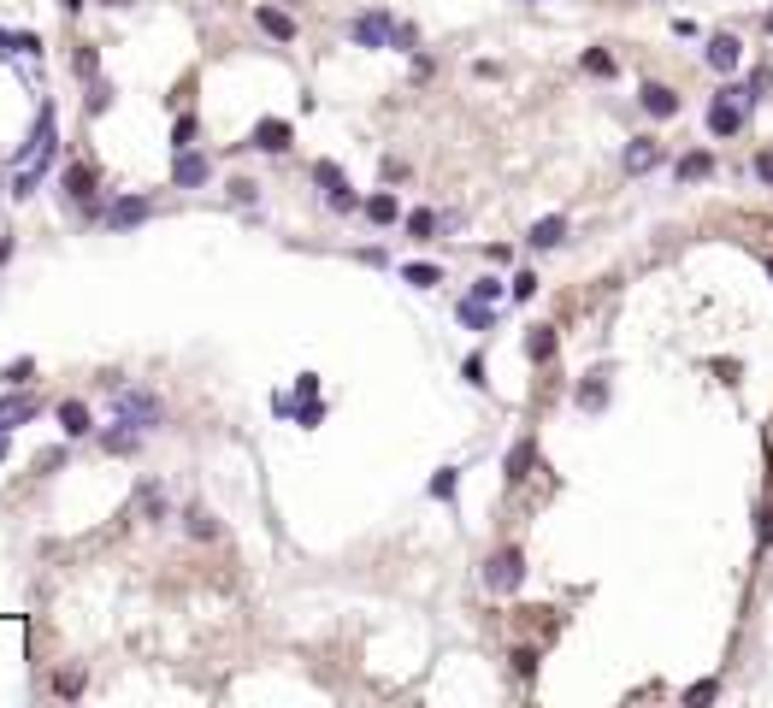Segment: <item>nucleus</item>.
I'll list each match as a JSON object with an SVG mask.
<instances>
[{
    "instance_id": "nucleus-5",
    "label": "nucleus",
    "mask_w": 773,
    "mask_h": 708,
    "mask_svg": "<svg viewBox=\"0 0 773 708\" xmlns=\"http://www.w3.org/2000/svg\"><path fill=\"white\" fill-rule=\"evenodd\" d=\"M314 183L331 195V207H336V213H355V207H360V201H355V190H348V178H343V166H331V159H319V166H314Z\"/></svg>"
},
{
    "instance_id": "nucleus-29",
    "label": "nucleus",
    "mask_w": 773,
    "mask_h": 708,
    "mask_svg": "<svg viewBox=\"0 0 773 708\" xmlns=\"http://www.w3.org/2000/svg\"><path fill=\"white\" fill-rule=\"evenodd\" d=\"M455 484H460V472H455V467H443L438 478H431V496H438V502H455Z\"/></svg>"
},
{
    "instance_id": "nucleus-25",
    "label": "nucleus",
    "mask_w": 773,
    "mask_h": 708,
    "mask_svg": "<svg viewBox=\"0 0 773 708\" xmlns=\"http://www.w3.org/2000/svg\"><path fill=\"white\" fill-rule=\"evenodd\" d=\"M608 372H591V384H579V407H603L608 402Z\"/></svg>"
},
{
    "instance_id": "nucleus-48",
    "label": "nucleus",
    "mask_w": 773,
    "mask_h": 708,
    "mask_svg": "<svg viewBox=\"0 0 773 708\" xmlns=\"http://www.w3.org/2000/svg\"><path fill=\"white\" fill-rule=\"evenodd\" d=\"M768 278H773V254H768Z\"/></svg>"
},
{
    "instance_id": "nucleus-14",
    "label": "nucleus",
    "mask_w": 773,
    "mask_h": 708,
    "mask_svg": "<svg viewBox=\"0 0 773 708\" xmlns=\"http://www.w3.org/2000/svg\"><path fill=\"white\" fill-rule=\"evenodd\" d=\"M526 242H531V248H538V254H543V248H561V242H567V219H561V213H550V219H538V225H531V231H526Z\"/></svg>"
},
{
    "instance_id": "nucleus-35",
    "label": "nucleus",
    "mask_w": 773,
    "mask_h": 708,
    "mask_svg": "<svg viewBox=\"0 0 773 708\" xmlns=\"http://www.w3.org/2000/svg\"><path fill=\"white\" fill-rule=\"evenodd\" d=\"M414 42H419V30H414V24H396V42H390L396 54H414Z\"/></svg>"
},
{
    "instance_id": "nucleus-18",
    "label": "nucleus",
    "mask_w": 773,
    "mask_h": 708,
    "mask_svg": "<svg viewBox=\"0 0 773 708\" xmlns=\"http://www.w3.org/2000/svg\"><path fill=\"white\" fill-rule=\"evenodd\" d=\"M655 159H662V148H655V136H638V142L626 148V171H632V178H638V171H650Z\"/></svg>"
},
{
    "instance_id": "nucleus-23",
    "label": "nucleus",
    "mask_w": 773,
    "mask_h": 708,
    "mask_svg": "<svg viewBox=\"0 0 773 708\" xmlns=\"http://www.w3.org/2000/svg\"><path fill=\"white\" fill-rule=\"evenodd\" d=\"M183 526H190V538H201V543L219 538V519L207 514V508H190V514H183Z\"/></svg>"
},
{
    "instance_id": "nucleus-37",
    "label": "nucleus",
    "mask_w": 773,
    "mask_h": 708,
    "mask_svg": "<svg viewBox=\"0 0 773 708\" xmlns=\"http://www.w3.org/2000/svg\"><path fill=\"white\" fill-rule=\"evenodd\" d=\"M756 178H762L768 190H773V148H768V154H756Z\"/></svg>"
},
{
    "instance_id": "nucleus-43",
    "label": "nucleus",
    "mask_w": 773,
    "mask_h": 708,
    "mask_svg": "<svg viewBox=\"0 0 773 708\" xmlns=\"http://www.w3.org/2000/svg\"><path fill=\"white\" fill-rule=\"evenodd\" d=\"M6 260H12V242H0V266H6Z\"/></svg>"
},
{
    "instance_id": "nucleus-36",
    "label": "nucleus",
    "mask_w": 773,
    "mask_h": 708,
    "mask_svg": "<svg viewBox=\"0 0 773 708\" xmlns=\"http://www.w3.org/2000/svg\"><path fill=\"white\" fill-rule=\"evenodd\" d=\"M30 372H36V360H12V366L0 372V378H6V384H24V378H30Z\"/></svg>"
},
{
    "instance_id": "nucleus-21",
    "label": "nucleus",
    "mask_w": 773,
    "mask_h": 708,
    "mask_svg": "<svg viewBox=\"0 0 773 708\" xmlns=\"http://www.w3.org/2000/svg\"><path fill=\"white\" fill-rule=\"evenodd\" d=\"M460 325H467V331H490V325H496L490 302H479V295H467V302H460Z\"/></svg>"
},
{
    "instance_id": "nucleus-1",
    "label": "nucleus",
    "mask_w": 773,
    "mask_h": 708,
    "mask_svg": "<svg viewBox=\"0 0 773 708\" xmlns=\"http://www.w3.org/2000/svg\"><path fill=\"white\" fill-rule=\"evenodd\" d=\"M526 585V549H496L490 561H484V590H496V596H508V590H520Z\"/></svg>"
},
{
    "instance_id": "nucleus-31",
    "label": "nucleus",
    "mask_w": 773,
    "mask_h": 708,
    "mask_svg": "<svg viewBox=\"0 0 773 708\" xmlns=\"http://www.w3.org/2000/svg\"><path fill=\"white\" fill-rule=\"evenodd\" d=\"M171 148H195V113H183L171 124Z\"/></svg>"
},
{
    "instance_id": "nucleus-38",
    "label": "nucleus",
    "mask_w": 773,
    "mask_h": 708,
    "mask_svg": "<svg viewBox=\"0 0 773 708\" xmlns=\"http://www.w3.org/2000/svg\"><path fill=\"white\" fill-rule=\"evenodd\" d=\"M83 691V673H59V697H77Z\"/></svg>"
},
{
    "instance_id": "nucleus-2",
    "label": "nucleus",
    "mask_w": 773,
    "mask_h": 708,
    "mask_svg": "<svg viewBox=\"0 0 773 708\" xmlns=\"http://www.w3.org/2000/svg\"><path fill=\"white\" fill-rule=\"evenodd\" d=\"M112 407H119V419H124V426H142V431H154V426H160V414H166L154 390H112Z\"/></svg>"
},
{
    "instance_id": "nucleus-22",
    "label": "nucleus",
    "mask_w": 773,
    "mask_h": 708,
    "mask_svg": "<svg viewBox=\"0 0 773 708\" xmlns=\"http://www.w3.org/2000/svg\"><path fill=\"white\" fill-rule=\"evenodd\" d=\"M673 171H679V183H696V178H708V171H715V154H708V148H696V154H685Z\"/></svg>"
},
{
    "instance_id": "nucleus-24",
    "label": "nucleus",
    "mask_w": 773,
    "mask_h": 708,
    "mask_svg": "<svg viewBox=\"0 0 773 708\" xmlns=\"http://www.w3.org/2000/svg\"><path fill=\"white\" fill-rule=\"evenodd\" d=\"M402 278L414 283V290H431V283H443V272H438V266H426V260H414V266H402Z\"/></svg>"
},
{
    "instance_id": "nucleus-11",
    "label": "nucleus",
    "mask_w": 773,
    "mask_h": 708,
    "mask_svg": "<svg viewBox=\"0 0 773 708\" xmlns=\"http://www.w3.org/2000/svg\"><path fill=\"white\" fill-rule=\"evenodd\" d=\"M59 431H66V437H89L95 431V414H89V402H77V395H71V402H59Z\"/></svg>"
},
{
    "instance_id": "nucleus-41",
    "label": "nucleus",
    "mask_w": 773,
    "mask_h": 708,
    "mask_svg": "<svg viewBox=\"0 0 773 708\" xmlns=\"http://www.w3.org/2000/svg\"><path fill=\"white\" fill-rule=\"evenodd\" d=\"M460 372H467V384H479V390H484V360H479V354H472V360H467V366H460Z\"/></svg>"
},
{
    "instance_id": "nucleus-8",
    "label": "nucleus",
    "mask_w": 773,
    "mask_h": 708,
    "mask_svg": "<svg viewBox=\"0 0 773 708\" xmlns=\"http://www.w3.org/2000/svg\"><path fill=\"white\" fill-rule=\"evenodd\" d=\"M708 71H720V77H732V71L744 66V42L738 36H708Z\"/></svg>"
},
{
    "instance_id": "nucleus-9",
    "label": "nucleus",
    "mask_w": 773,
    "mask_h": 708,
    "mask_svg": "<svg viewBox=\"0 0 773 708\" xmlns=\"http://www.w3.org/2000/svg\"><path fill=\"white\" fill-rule=\"evenodd\" d=\"M290 142H295V130H290L283 118H260L254 136H248V148H260V154H283Z\"/></svg>"
},
{
    "instance_id": "nucleus-27",
    "label": "nucleus",
    "mask_w": 773,
    "mask_h": 708,
    "mask_svg": "<svg viewBox=\"0 0 773 708\" xmlns=\"http://www.w3.org/2000/svg\"><path fill=\"white\" fill-rule=\"evenodd\" d=\"M71 71H77V77L89 83L95 71H101V47H77V59H71Z\"/></svg>"
},
{
    "instance_id": "nucleus-20",
    "label": "nucleus",
    "mask_w": 773,
    "mask_h": 708,
    "mask_svg": "<svg viewBox=\"0 0 773 708\" xmlns=\"http://www.w3.org/2000/svg\"><path fill=\"white\" fill-rule=\"evenodd\" d=\"M526 360H538V366H543V360H555V331L550 325H531L526 331Z\"/></svg>"
},
{
    "instance_id": "nucleus-32",
    "label": "nucleus",
    "mask_w": 773,
    "mask_h": 708,
    "mask_svg": "<svg viewBox=\"0 0 773 708\" xmlns=\"http://www.w3.org/2000/svg\"><path fill=\"white\" fill-rule=\"evenodd\" d=\"M514 673H520V679L538 673V650H531V643H520V650H514Z\"/></svg>"
},
{
    "instance_id": "nucleus-28",
    "label": "nucleus",
    "mask_w": 773,
    "mask_h": 708,
    "mask_svg": "<svg viewBox=\"0 0 773 708\" xmlns=\"http://www.w3.org/2000/svg\"><path fill=\"white\" fill-rule=\"evenodd\" d=\"M431 231H438V213H426V207H414V213H407V236H419V242H426Z\"/></svg>"
},
{
    "instance_id": "nucleus-16",
    "label": "nucleus",
    "mask_w": 773,
    "mask_h": 708,
    "mask_svg": "<svg viewBox=\"0 0 773 708\" xmlns=\"http://www.w3.org/2000/svg\"><path fill=\"white\" fill-rule=\"evenodd\" d=\"M531 461H538V443L520 437L514 449H508V484H526V478H531Z\"/></svg>"
},
{
    "instance_id": "nucleus-34",
    "label": "nucleus",
    "mask_w": 773,
    "mask_h": 708,
    "mask_svg": "<svg viewBox=\"0 0 773 708\" xmlns=\"http://www.w3.org/2000/svg\"><path fill=\"white\" fill-rule=\"evenodd\" d=\"M508 290H514V302H526V295H538V272H514V283H508Z\"/></svg>"
},
{
    "instance_id": "nucleus-46",
    "label": "nucleus",
    "mask_w": 773,
    "mask_h": 708,
    "mask_svg": "<svg viewBox=\"0 0 773 708\" xmlns=\"http://www.w3.org/2000/svg\"><path fill=\"white\" fill-rule=\"evenodd\" d=\"M762 30H768V36H773V12H768V18H762Z\"/></svg>"
},
{
    "instance_id": "nucleus-13",
    "label": "nucleus",
    "mask_w": 773,
    "mask_h": 708,
    "mask_svg": "<svg viewBox=\"0 0 773 708\" xmlns=\"http://www.w3.org/2000/svg\"><path fill=\"white\" fill-rule=\"evenodd\" d=\"M254 24L272 36V42H295V36H302V30H295V18H290V12H278V6H254Z\"/></svg>"
},
{
    "instance_id": "nucleus-10",
    "label": "nucleus",
    "mask_w": 773,
    "mask_h": 708,
    "mask_svg": "<svg viewBox=\"0 0 773 708\" xmlns=\"http://www.w3.org/2000/svg\"><path fill=\"white\" fill-rule=\"evenodd\" d=\"M638 107L650 118H679V89H667V83H644L638 89Z\"/></svg>"
},
{
    "instance_id": "nucleus-6",
    "label": "nucleus",
    "mask_w": 773,
    "mask_h": 708,
    "mask_svg": "<svg viewBox=\"0 0 773 708\" xmlns=\"http://www.w3.org/2000/svg\"><path fill=\"white\" fill-rule=\"evenodd\" d=\"M207 178H213V159L195 154V148H178V159H171V183H178V190H201Z\"/></svg>"
},
{
    "instance_id": "nucleus-33",
    "label": "nucleus",
    "mask_w": 773,
    "mask_h": 708,
    "mask_svg": "<svg viewBox=\"0 0 773 708\" xmlns=\"http://www.w3.org/2000/svg\"><path fill=\"white\" fill-rule=\"evenodd\" d=\"M472 295H479V302H490V307H496V302H502L508 290H502V278H479V283H472Z\"/></svg>"
},
{
    "instance_id": "nucleus-47",
    "label": "nucleus",
    "mask_w": 773,
    "mask_h": 708,
    "mask_svg": "<svg viewBox=\"0 0 773 708\" xmlns=\"http://www.w3.org/2000/svg\"><path fill=\"white\" fill-rule=\"evenodd\" d=\"M107 6H130V0H107Z\"/></svg>"
},
{
    "instance_id": "nucleus-3",
    "label": "nucleus",
    "mask_w": 773,
    "mask_h": 708,
    "mask_svg": "<svg viewBox=\"0 0 773 708\" xmlns=\"http://www.w3.org/2000/svg\"><path fill=\"white\" fill-rule=\"evenodd\" d=\"M744 107H750V89H720V101L708 107V136H715V142H727V136H738V124H744Z\"/></svg>"
},
{
    "instance_id": "nucleus-40",
    "label": "nucleus",
    "mask_w": 773,
    "mask_h": 708,
    "mask_svg": "<svg viewBox=\"0 0 773 708\" xmlns=\"http://www.w3.org/2000/svg\"><path fill=\"white\" fill-rule=\"evenodd\" d=\"M715 691H720L715 679H703V685H691V703H715Z\"/></svg>"
},
{
    "instance_id": "nucleus-19",
    "label": "nucleus",
    "mask_w": 773,
    "mask_h": 708,
    "mask_svg": "<svg viewBox=\"0 0 773 708\" xmlns=\"http://www.w3.org/2000/svg\"><path fill=\"white\" fill-rule=\"evenodd\" d=\"M360 207H366V219H372V225H396V219H402V207H396V195H390V190L366 195Z\"/></svg>"
},
{
    "instance_id": "nucleus-39",
    "label": "nucleus",
    "mask_w": 773,
    "mask_h": 708,
    "mask_svg": "<svg viewBox=\"0 0 773 708\" xmlns=\"http://www.w3.org/2000/svg\"><path fill=\"white\" fill-rule=\"evenodd\" d=\"M295 395H319V372H302V378H295Z\"/></svg>"
},
{
    "instance_id": "nucleus-7",
    "label": "nucleus",
    "mask_w": 773,
    "mask_h": 708,
    "mask_svg": "<svg viewBox=\"0 0 773 708\" xmlns=\"http://www.w3.org/2000/svg\"><path fill=\"white\" fill-rule=\"evenodd\" d=\"M148 213H154V201H148V195H124V201H112L107 213H101V225H107V231H136Z\"/></svg>"
},
{
    "instance_id": "nucleus-17",
    "label": "nucleus",
    "mask_w": 773,
    "mask_h": 708,
    "mask_svg": "<svg viewBox=\"0 0 773 708\" xmlns=\"http://www.w3.org/2000/svg\"><path fill=\"white\" fill-rule=\"evenodd\" d=\"M66 195H71L77 207L95 201V166H83V159H77V166H66Z\"/></svg>"
},
{
    "instance_id": "nucleus-45",
    "label": "nucleus",
    "mask_w": 773,
    "mask_h": 708,
    "mask_svg": "<svg viewBox=\"0 0 773 708\" xmlns=\"http://www.w3.org/2000/svg\"><path fill=\"white\" fill-rule=\"evenodd\" d=\"M6 449H12V443H6V431H0V461H6Z\"/></svg>"
},
{
    "instance_id": "nucleus-30",
    "label": "nucleus",
    "mask_w": 773,
    "mask_h": 708,
    "mask_svg": "<svg viewBox=\"0 0 773 708\" xmlns=\"http://www.w3.org/2000/svg\"><path fill=\"white\" fill-rule=\"evenodd\" d=\"M584 71H591V77H614V54L591 47V54H584Z\"/></svg>"
},
{
    "instance_id": "nucleus-12",
    "label": "nucleus",
    "mask_w": 773,
    "mask_h": 708,
    "mask_svg": "<svg viewBox=\"0 0 773 708\" xmlns=\"http://www.w3.org/2000/svg\"><path fill=\"white\" fill-rule=\"evenodd\" d=\"M36 414H42V402H36V395H24V390H12L6 402H0V431L24 426V419H36Z\"/></svg>"
},
{
    "instance_id": "nucleus-44",
    "label": "nucleus",
    "mask_w": 773,
    "mask_h": 708,
    "mask_svg": "<svg viewBox=\"0 0 773 708\" xmlns=\"http://www.w3.org/2000/svg\"><path fill=\"white\" fill-rule=\"evenodd\" d=\"M59 6H66V12H83V0H59Z\"/></svg>"
},
{
    "instance_id": "nucleus-26",
    "label": "nucleus",
    "mask_w": 773,
    "mask_h": 708,
    "mask_svg": "<svg viewBox=\"0 0 773 708\" xmlns=\"http://www.w3.org/2000/svg\"><path fill=\"white\" fill-rule=\"evenodd\" d=\"M756 549H773V502L756 508Z\"/></svg>"
},
{
    "instance_id": "nucleus-4",
    "label": "nucleus",
    "mask_w": 773,
    "mask_h": 708,
    "mask_svg": "<svg viewBox=\"0 0 773 708\" xmlns=\"http://www.w3.org/2000/svg\"><path fill=\"white\" fill-rule=\"evenodd\" d=\"M348 42L355 47H390L396 42V18L390 12H360V18L348 24Z\"/></svg>"
},
{
    "instance_id": "nucleus-42",
    "label": "nucleus",
    "mask_w": 773,
    "mask_h": 708,
    "mask_svg": "<svg viewBox=\"0 0 773 708\" xmlns=\"http://www.w3.org/2000/svg\"><path fill=\"white\" fill-rule=\"evenodd\" d=\"M0 59H18V36L12 30H0Z\"/></svg>"
},
{
    "instance_id": "nucleus-15",
    "label": "nucleus",
    "mask_w": 773,
    "mask_h": 708,
    "mask_svg": "<svg viewBox=\"0 0 773 708\" xmlns=\"http://www.w3.org/2000/svg\"><path fill=\"white\" fill-rule=\"evenodd\" d=\"M101 449L107 455H136V449H142V426H124V419H119L112 431H101Z\"/></svg>"
}]
</instances>
